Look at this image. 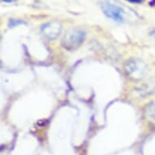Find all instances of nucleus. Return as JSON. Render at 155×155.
I'll use <instances>...</instances> for the list:
<instances>
[{
  "label": "nucleus",
  "mask_w": 155,
  "mask_h": 155,
  "mask_svg": "<svg viewBox=\"0 0 155 155\" xmlns=\"http://www.w3.org/2000/svg\"><path fill=\"white\" fill-rule=\"evenodd\" d=\"M85 38V33L81 30H74L67 33L63 40V46L68 50H73L81 45Z\"/></svg>",
  "instance_id": "nucleus-1"
},
{
  "label": "nucleus",
  "mask_w": 155,
  "mask_h": 155,
  "mask_svg": "<svg viewBox=\"0 0 155 155\" xmlns=\"http://www.w3.org/2000/svg\"><path fill=\"white\" fill-rule=\"evenodd\" d=\"M102 12L108 18L117 22L124 21V11L121 8L114 5L110 1H104L102 3Z\"/></svg>",
  "instance_id": "nucleus-2"
},
{
  "label": "nucleus",
  "mask_w": 155,
  "mask_h": 155,
  "mask_svg": "<svg viewBox=\"0 0 155 155\" xmlns=\"http://www.w3.org/2000/svg\"><path fill=\"white\" fill-rule=\"evenodd\" d=\"M126 71L132 79H140L145 73V66L137 59H131L126 64Z\"/></svg>",
  "instance_id": "nucleus-3"
},
{
  "label": "nucleus",
  "mask_w": 155,
  "mask_h": 155,
  "mask_svg": "<svg viewBox=\"0 0 155 155\" xmlns=\"http://www.w3.org/2000/svg\"><path fill=\"white\" fill-rule=\"evenodd\" d=\"M61 25L57 22H50L45 24L41 27V31L49 39H55L61 33Z\"/></svg>",
  "instance_id": "nucleus-4"
},
{
  "label": "nucleus",
  "mask_w": 155,
  "mask_h": 155,
  "mask_svg": "<svg viewBox=\"0 0 155 155\" xmlns=\"http://www.w3.org/2000/svg\"><path fill=\"white\" fill-rule=\"evenodd\" d=\"M147 115L150 118L155 120V102H152V104H150L149 107H147Z\"/></svg>",
  "instance_id": "nucleus-5"
},
{
  "label": "nucleus",
  "mask_w": 155,
  "mask_h": 155,
  "mask_svg": "<svg viewBox=\"0 0 155 155\" xmlns=\"http://www.w3.org/2000/svg\"><path fill=\"white\" fill-rule=\"evenodd\" d=\"M25 22L23 21H21V20H16V19H11L9 21V26L10 27H15L16 25H22V24H25Z\"/></svg>",
  "instance_id": "nucleus-6"
},
{
  "label": "nucleus",
  "mask_w": 155,
  "mask_h": 155,
  "mask_svg": "<svg viewBox=\"0 0 155 155\" xmlns=\"http://www.w3.org/2000/svg\"><path fill=\"white\" fill-rule=\"evenodd\" d=\"M132 3H141L144 2V0H127Z\"/></svg>",
  "instance_id": "nucleus-7"
},
{
  "label": "nucleus",
  "mask_w": 155,
  "mask_h": 155,
  "mask_svg": "<svg viewBox=\"0 0 155 155\" xmlns=\"http://www.w3.org/2000/svg\"><path fill=\"white\" fill-rule=\"evenodd\" d=\"M3 2H5V3H13L15 2V0H2Z\"/></svg>",
  "instance_id": "nucleus-8"
}]
</instances>
